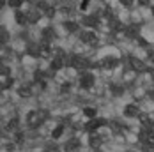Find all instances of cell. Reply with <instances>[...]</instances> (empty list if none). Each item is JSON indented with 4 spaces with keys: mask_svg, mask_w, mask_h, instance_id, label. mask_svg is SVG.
<instances>
[{
    "mask_svg": "<svg viewBox=\"0 0 154 152\" xmlns=\"http://www.w3.org/2000/svg\"><path fill=\"white\" fill-rule=\"evenodd\" d=\"M83 115H85L87 119H94V117H96V111H94L92 108H85V110H83Z\"/></svg>",
    "mask_w": 154,
    "mask_h": 152,
    "instance_id": "cell-18",
    "label": "cell"
},
{
    "mask_svg": "<svg viewBox=\"0 0 154 152\" xmlns=\"http://www.w3.org/2000/svg\"><path fill=\"white\" fill-rule=\"evenodd\" d=\"M96 152H99V150H96Z\"/></svg>",
    "mask_w": 154,
    "mask_h": 152,
    "instance_id": "cell-32",
    "label": "cell"
},
{
    "mask_svg": "<svg viewBox=\"0 0 154 152\" xmlns=\"http://www.w3.org/2000/svg\"><path fill=\"white\" fill-rule=\"evenodd\" d=\"M99 65H101L103 69H108V71H110V69H115V67L119 65V59H117V57L108 55V57H105V59L101 60V64H99Z\"/></svg>",
    "mask_w": 154,
    "mask_h": 152,
    "instance_id": "cell-5",
    "label": "cell"
},
{
    "mask_svg": "<svg viewBox=\"0 0 154 152\" xmlns=\"http://www.w3.org/2000/svg\"><path fill=\"white\" fill-rule=\"evenodd\" d=\"M16 23L18 25H27V13H23V11H20V9H16Z\"/></svg>",
    "mask_w": 154,
    "mask_h": 152,
    "instance_id": "cell-10",
    "label": "cell"
},
{
    "mask_svg": "<svg viewBox=\"0 0 154 152\" xmlns=\"http://www.w3.org/2000/svg\"><path fill=\"white\" fill-rule=\"evenodd\" d=\"M41 34H43L41 37H43V41H45V43H50V41L53 39V35H55V34H53V29H50V27L43 29V32H41Z\"/></svg>",
    "mask_w": 154,
    "mask_h": 152,
    "instance_id": "cell-11",
    "label": "cell"
},
{
    "mask_svg": "<svg viewBox=\"0 0 154 152\" xmlns=\"http://www.w3.org/2000/svg\"><path fill=\"white\" fill-rule=\"evenodd\" d=\"M152 80H154V74H152Z\"/></svg>",
    "mask_w": 154,
    "mask_h": 152,
    "instance_id": "cell-31",
    "label": "cell"
},
{
    "mask_svg": "<svg viewBox=\"0 0 154 152\" xmlns=\"http://www.w3.org/2000/svg\"><path fill=\"white\" fill-rule=\"evenodd\" d=\"M39 18H41V13L37 11V7H35V9H30V11H27V21H29V23H37Z\"/></svg>",
    "mask_w": 154,
    "mask_h": 152,
    "instance_id": "cell-9",
    "label": "cell"
},
{
    "mask_svg": "<svg viewBox=\"0 0 154 152\" xmlns=\"http://www.w3.org/2000/svg\"><path fill=\"white\" fill-rule=\"evenodd\" d=\"M0 7H4V0H0Z\"/></svg>",
    "mask_w": 154,
    "mask_h": 152,
    "instance_id": "cell-29",
    "label": "cell"
},
{
    "mask_svg": "<svg viewBox=\"0 0 154 152\" xmlns=\"http://www.w3.org/2000/svg\"><path fill=\"white\" fill-rule=\"evenodd\" d=\"M45 117H46V111H39V110H32L27 113V124L30 127H37L45 122Z\"/></svg>",
    "mask_w": 154,
    "mask_h": 152,
    "instance_id": "cell-1",
    "label": "cell"
},
{
    "mask_svg": "<svg viewBox=\"0 0 154 152\" xmlns=\"http://www.w3.org/2000/svg\"><path fill=\"white\" fill-rule=\"evenodd\" d=\"M50 65H51V69H53V71H59V69H62V67L66 65V59H64V55H62L60 51H59V55H57V57H53V59H51V64H50Z\"/></svg>",
    "mask_w": 154,
    "mask_h": 152,
    "instance_id": "cell-7",
    "label": "cell"
},
{
    "mask_svg": "<svg viewBox=\"0 0 154 152\" xmlns=\"http://www.w3.org/2000/svg\"><path fill=\"white\" fill-rule=\"evenodd\" d=\"M7 4L11 5V7H14V9H18L21 4H23V0H7Z\"/></svg>",
    "mask_w": 154,
    "mask_h": 152,
    "instance_id": "cell-20",
    "label": "cell"
},
{
    "mask_svg": "<svg viewBox=\"0 0 154 152\" xmlns=\"http://www.w3.org/2000/svg\"><path fill=\"white\" fill-rule=\"evenodd\" d=\"M91 135H92V136H91V145H92V147H96V149H97V147H99V138L96 136L94 133H91Z\"/></svg>",
    "mask_w": 154,
    "mask_h": 152,
    "instance_id": "cell-21",
    "label": "cell"
},
{
    "mask_svg": "<svg viewBox=\"0 0 154 152\" xmlns=\"http://www.w3.org/2000/svg\"><path fill=\"white\" fill-rule=\"evenodd\" d=\"M7 127H9V129H16V127H18V119H13V120H9V124H7Z\"/></svg>",
    "mask_w": 154,
    "mask_h": 152,
    "instance_id": "cell-23",
    "label": "cell"
},
{
    "mask_svg": "<svg viewBox=\"0 0 154 152\" xmlns=\"http://www.w3.org/2000/svg\"><path fill=\"white\" fill-rule=\"evenodd\" d=\"M7 39H9V35H7L5 29H0V43H5Z\"/></svg>",
    "mask_w": 154,
    "mask_h": 152,
    "instance_id": "cell-22",
    "label": "cell"
},
{
    "mask_svg": "<svg viewBox=\"0 0 154 152\" xmlns=\"http://www.w3.org/2000/svg\"><path fill=\"white\" fill-rule=\"evenodd\" d=\"M89 4H91V0H82V2H80V9L85 11V9L89 7Z\"/></svg>",
    "mask_w": 154,
    "mask_h": 152,
    "instance_id": "cell-25",
    "label": "cell"
},
{
    "mask_svg": "<svg viewBox=\"0 0 154 152\" xmlns=\"http://www.w3.org/2000/svg\"><path fill=\"white\" fill-rule=\"evenodd\" d=\"M138 34H140V30H138L137 25H129V27H126V35H128V37H137Z\"/></svg>",
    "mask_w": 154,
    "mask_h": 152,
    "instance_id": "cell-12",
    "label": "cell"
},
{
    "mask_svg": "<svg viewBox=\"0 0 154 152\" xmlns=\"http://www.w3.org/2000/svg\"><path fill=\"white\" fill-rule=\"evenodd\" d=\"M0 87H2V85H0Z\"/></svg>",
    "mask_w": 154,
    "mask_h": 152,
    "instance_id": "cell-33",
    "label": "cell"
},
{
    "mask_svg": "<svg viewBox=\"0 0 154 152\" xmlns=\"http://www.w3.org/2000/svg\"><path fill=\"white\" fill-rule=\"evenodd\" d=\"M66 147L73 150V149H76V147H78V141H76V140H71V141H67V145H66Z\"/></svg>",
    "mask_w": 154,
    "mask_h": 152,
    "instance_id": "cell-24",
    "label": "cell"
},
{
    "mask_svg": "<svg viewBox=\"0 0 154 152\" xmlns=\"http://www.w3.org/2000/svg\"><path fill=\"white\" fill-rule=\"evenodd\" d=\"M131 67H133L135 71H143V69H145V62L138 60V59H131Z\"/></svg>",
    "mask_w": 154,
    "mask_h": 152,
    "instance_id": "cell-13",
    "label": "cell"
},
{
    "mask_svg": "<svg viewBox=\"0 0 154 152\" xmlns=\"http://www.w3.org/2000/svg\"><path fill=\"white\" fill-rule=\"evenodd\" d=\"M30 94H32L30 87H25V85H23V87H20V89H18V96H21V97H29Z\"/></svg>",
    "mask_w": 154,
    "mask_h": 152,
    "instance_id": "cell-17",
    "label": "cell"
},
{
    "mask_svg": "<svg viewBox=\"0 0 154 152\" xmlns=\"http://www.w3.org/2000/svg\"><path fill=\"white\" fill-rule=\"evenodd\" d=\"M66 64H67V65H71V67H75V69H82V67H87V65H89L87 60H85L82 55H71V57L67 59Z\"/></svg>",
    "mask_w": 154,
    "mask_h": 152,
    "instance_id": "cell-3",
    "label": "cell"
},
{
    "mask_svg": "<svg viewBox=\"0 0 154 152\" xmlns=\"http://www.w3.org/2000/svg\"><path fill=\"white\" fill-rule=\"evenodd\" d=\"M64 29H66L67 32H76L78 30V23L76 21H73V20H69V21L64 23Z\"/></svg>",
    "mask_w": 154,
    "mask_h": 152,
    "instance_id": "cell-14",
    "label": "cell"
},
{
    "mask_svg": "<svg viewBox=\"0 0 154 152\" xmlns=\"http://www.w3.org/2000/svg\"><path fill=\"white\" fill-rule=\"evenodd\" d=\"M151 13H152V18H154V7H152V9H151Z\"/></svg>",
    "mask_w": 154,
    "mask_h": 152,
    "instance_id": "cell-30",
    "label": "cell"
},
{
    "mask_svg": "<svg viewBox=\"0 0 154 152\" xmlns=\"http://www.w3.org/2000/svg\"><path fill=\"white\" fill-rule=\"evenodd\" d=\"M83 25H87V27H96V25H97L96 16H83Z\"/></svg>",
    "mask_w": 154,
    "mask_h": 152,
    "instance_id": "cell-15",
    "label": "cell"
},
{
    "mask_svg": "<svg viewBox=\"0 0 154 152\" xmlns=\"http://www.w3.org/2000/svg\"><path fill=\"white\" fill-rule=\"evenodd\" d=\"M110 90H112L113 96H121V94H122V87H119V85H112Z\"/></svg>",
    "mask_w": 154,
    "mask_h": 152,
    "instance_id": "cell-19",
    "label": "cell"
},
{
    "mask_svg": "<svg viewBox=\"0 0 154 152\" xmlns=\"http://www.w3.org/2000/svg\"><path fill=\"white\" fill-rule=\"evenodd\" d=\"M149 64L154 65V51H149Z\"/></svg>",
    "mask_w": 154,
    "mask_h": 152,
    "instance_id": "cell-27",
    "label": "cell"
},
{
    "mask_svg": "<svg viewBox=\"0 0 154 152\" xmlns=\"http://www.w3.org/2000/svg\"><path fill=\"white\" fill-rule=\"evenodd\" d=\"M137 2H138L142 7H145V5H149V4H151V0H137Z\"/></svg>",
    "mask_w": 154,
    "mask_h": 152,
    "instance_id": "cell-26",
    "label": "cell"
},
{
    "mask_svg": "<svg viewBox=\"0 0 154 152\" xmlns=\"http://www.w3.org/2000/svg\"><path fill=\"white\" fill-rule=\"evenodd\" d=\"M121 2H122L126 7H131V2H133V0H121Z\"/></svg>",
    "mask_w": 154,
    "mask_h": 152,
    "instance_id": "cell-28",
    "label": "cell"
},
{
    "mask_svg": "<svg viewBox=\"0 0 154 152\" xmlns=\"http://www.w3.org/2000/svg\"><path fill=\"white\" fill-rule=\"evenodd\" d=\"M62 133H64V124H59L57 127H53V131H51V138H60Z\"/></svg>",
    "mask_w": 154,
    "mask_h": 152,
    "instance_id": "cell-16",
    "label": "cell"
},
{
    "mask_svg": "<svg viewBox=\"0 0 154 152\" xmlns=\"http://www.w3.org/2000/svg\"><path fill=\"white\" fill-rule=\"evenodd\" d=\"M103 126H106V120L105 119H97V117H94V119H89V122L85 124V129L89 131V133H96L99 127H103Z\"/></svg>",
    "mask_w": 154,
    "mask_h": 152,
    "instance_id": "cell-2",
    "label": "cell"
},
{
    "mask_svg": "<svg viewBox=\"0 0 154 152\" xmlns=\"http://www.w3.org/2000/svg\"><path fill=\"white\" fill-rule=\"evenodd\" d=\"M80 85H82V89H92V85H94L92 73H83L80 76Z\"/></svg>",
    "mask_w": 154,
    "mask_h": 152,
    "instance_id": "cell-6",
    "label": "cell"
},
{
    "mask_svg": "<svg viewBox=\"0 0 154 152\" xmlns=\"http://www.w3.org/2000/svg\"><path fill=\"white\" fill-rule=\"evenodd\" d=\"M80 41H82V43H85V44L94 46L96 43H97V34L92 32V30H83L82 34H80Z\"/></svg>",
    "mask_w": 154,
    "mask_h": 152,
    "instance_id": "cell-4",
    "label": "cell"
},
{
    "mask_svg": "<svg viewBox=\"0 0 154 152\" xmlns=\"http://www.w3.org/2000/svg\"><path fill=\"white\" fill-rule=\"evenodd\" d=\"M124 115L126 117H138L140 115V108L137 106V105H126V108H124Z\"/></svg>",
    "mask_w": 154,
    "mask_h": 152,
    "instance_id": "cell-8",
    "label": "cell"
}]
</instances>
